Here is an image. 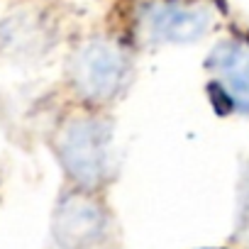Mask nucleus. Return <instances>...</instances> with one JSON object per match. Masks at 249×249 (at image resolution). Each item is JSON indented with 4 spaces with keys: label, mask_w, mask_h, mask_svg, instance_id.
Returning a JSON list of instances; mask_svg holds the SVG:
<instances>
[{
    "label": "nucleus",
    "mask_w": 249,
    "mask_h": 249,
    "mask_svg": "<svg viewBox=\"0 0 249 249\" xmlns=\"http://www.w3.org/2000/svg\"><path fill=\"white\" fill-rule=\"evenodd\" d=\"M54 239L61 249H100L110 239L107 210L86 193H69L54 213Z\"/></svg>",
    "instance_id": "4"
},
{
    "label": "nucleus",
    "mask_w": 249,
    "mask_h": 249,
    "mask_svg": "<svg viewBox=\"0 0 249 249\" xmlns=\"http://www.w3.org/2000/svg\"><path fill=\"white\" fill-rule=\"evenodd\" d=\"M213 25L215 8L208 0H149L137 13L135 30L149 44H188Z\"/></svg>",
    "instance_id": "2"
},
{
    "label": "nucleus",
    "mask_w": 249,
    "mask_h": 249,
    "mask_svg": "<svg viewBox=\"0 0 249 249\" xmlns=\"http://www.w3.org/2000/svg\"><path fill=\"white\" fill-rule=\"evenodd\" d=\"M56 154L64 171L81 186H100L112 169L110 124L100 117H73L59 130Z\"/></svg>",
    "instance_id": "1"
},
{
    "label": "nucleus",
    "mask_w": 249,
    "mask_h": 249,
    "mask_svg": "<svg viewBox=\"0 0 249 249\" xmlns=\"http://www.w3.org/2000/svg\"><path fill=\"white\" fill-rule=\"evenodd\" d=\"M73 88L93 103L112 100L130 78V56L115 42L90 39L71 59L69 66Z\"/></svg>",
    "instance_id": "3"
},
{
    "label": "nucleus",
    "mask_w": 249,
    "mask_h": 249,
    "mask_svg": "<svg viewBox=\"0 0 249 249\" xmlns=\"http://www.w3.org/2000/svg\"><path fill=\"white\" fill-rule=\"evenodd\" d=\"M213 90L232 107L249 112V39H227L208 61Z\"/></svg>",
    "instance_id": "5"
},
{
    "label": "nucleus",
    "mask_w": 249,
    "mask_h": 249,
    "mask_svg": "<svg viewBox=\"0 0 249 249\" xmlns=\"http://www.w3.org/2000/svg\"><path fill=\"white\" fill-rule=\"evenodd\" d=\"M239 237L244 247L249 249V183L242 193V208H239Z\"/></svg>",
    "instance_id": "6"
}]
</instances>
